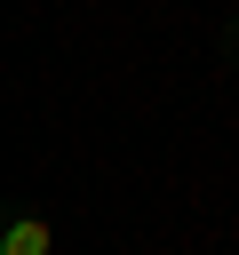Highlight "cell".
I'll return each instance as SVG.
<instances>
[{"label": "cell", "instance_id": "7a4b0ae2", "mask_svg": "<svg viewBox=\"0 0 239 255\" xmlns=\"http://www.w3.org/2000/svg\"><path fill=\"white\" fill-rule=\"evenodd\" d=\"M215 56H223V72L239 80V8H231V16L215 24Z\"/></svg>", "mask_w": 239, "mask_h": 255}, {"label": "cell", "instance_id": "6da1fadb", "mask_svg": "<svg viewBox=\"0 0 239 255\" xmlns=\"http://www.w3.org/2000/svg\"><path fill=\"white\" fill-rule=\"evenodd\" d=\"M0 255H56V223L32 191H0Z\"/></svg>", "mask_w": 239, "mask_h": 255}]
</instances>
